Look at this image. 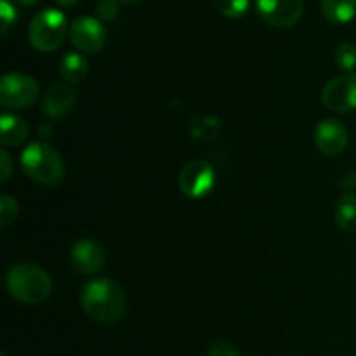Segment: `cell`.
Here are the masks:
<instances>
[{
    "mask_svg": "<svg viewBox=\"0 0 356 356\" xmlns=\"http://www.w3.org/2000/svg\"><path fill=\"white\" fill-rule=\"evenodd\" d=\"M80 302L90 318L104 325L120 322L127 312V294L117 282L108 278L89 282L80 292Z\"/></svg>",
    "mask_w": 356,
    "mask_h": 356,
    "instance_id": "obj_1",
    "label": "cell"
},
{
    "mask_svg": "<svg viewBox=\"0 0 356 356\" xmlns=\"http://www.w3.org/2000/svg\"><path fill=\"white\" fill-rule=\"evenodd\" d=\"M21 167L31 181L44 186H56L65 179L66 174L61 155L45 141L31 143L23 149Z\"/></svg>",
    "mask_w": 356,
    "mask_h": 356,
    "instance_id": "obj_2",
    "label": "cell"
},
{
    "mask_svg": "<svg viewBox=\"0 0 356 356\" xmlns=\"http://www.w3.org/2000/svg\"><path fill=\"white\" fill-rule=\"evenodd\" d=\"M7 292L23 305H40L51 296L52 280L37 264H17L6 277Z\"/></svg>",
    "mask_w": 356,
    "mask_h": 356,
    "instance_id": "obj_3",
    "label": "cell"
},
{
    "mask_svg": "<svg viewBox=\"0 0 356 356\" xmlns=\"http://www.w3.org/2000/svg\"><path fill=\"white\" fill-rule=\"evenodd\" d=\"M68 33L66 16L56 9H44L35 14L28 30L31 45L42 52H52L61 47Z\"/></svg>",
    "mask_w": 356,
    "mask_h": 356,
    "instance_id": "obj_4",
    "label": "cell"
},
{
    "mask_svg": "<svg viewBox=\"0 0 356 356\" xmlns=\"http://www.w3.org/2000/svg\"><path fill=\"white\" fill-rule=\"evenodd\" d=\"M38 99V83L26 73H7L0 80V104L7 110H23Z\"/></svg>",
    "mask_w": 356,
    "mask_h": 356,
    "instance_id": "obj_5",
    "label": "cell"
},
{
    "mask_svg": "<svg viewBox=\"0 0 356 356\" xmlns=\"http://www.w3.org/2000/svg\"><path fill=\"white\" fill-rule=\"evenodd\" d=\"M322 103L336 113H351L356 110V73H343L329 80L323 87Z\"/></svg>",
    "mask_w": 356,
    "mask_h": 356,
    "instance_id": "obj_6",
    "label": "cell"
},
{
    "mask_svg": "<svg viewBox=\"0 0 356 356\" xmlns=\"http://www.w3.org/2000/svg\"><path fill=\"white\" fill-rule=\"evenodd\" d=\"M179 190L190 198H204L212 191L216 172L205 160H191L179 172Z\"/></svg>",
    "mask_w": 356,
    "mask_h": 356,
    "instance_id": "obj_7",
    "label": "cell"
},
{
    "mask_svg": "<svg viewBox=\"0 0 356 356\" xmlns=\"http://www.w3.org/2000/svg\"><path fill=\"white\" fill-rule=\"evenodd\" d=\"M70 40L79 51L96 54V52L103 51V47L106 45V28L103 26L101 19H96L92 16L76 17L70 24Z\"/></svg>",
    "mask_w": 356,
    "mask_h": 356,
    "instance_id": "obj_8",
    "label": "cell"
},
{
    "mask_svg": "<svg viewBox=\"0 0 356 356\" xmlns=\"http://www.w3.org/2000/svg\"><path fill=\"white\" fill-rule=\"evenodd\" d=\"M256 7L268 24L278 28L294 26L305 13L302 0H256Z\"/></svg>",
    "mask_w": 356,
    "mask_h": 356,
    "instance_id": "obj_9",
    "label": "cell"
},
{
    "mask_svg": "<svg viewBox=\"0 0 356 356\" xmlns=\"http://www.w3.org/2000/svg\"><path fill=\"white\" fill-rule=\"evenodd\" d=\"M348 141V129L344 127L343 122L336 118H325L320 122L315 129V146L323 153V155H339L346 149Z\"/></svg>",
    "mask_w": 356,
    "mask_h": 356,
    "instance_id": "obj_10",
    "label": "cell"
},
{
    "mask_svg": "<svg viewBox=\"0 0 356 356\" xmlns=\"http://www.w3.org/2000/svg\"><path fill=\"white\" fill-rule=\"evenodd\" d=\"M106 254L94 240H80L72 247L70 264L80 275H94L104 266Z\"/></svg>",
    "mask_w": 356,
    "mask_h": 356,
    "instance_id": "obj_11",
    "label": "cell"
},
{
    "mask_svg": "<svg viewBox=\"0 0 356 356\" xmlns=\"http://www.w3.org/2000/svg\"><path fill=\"white\" fill-rule=\"evenodd\" d=\"M76 104V92L72 83H52L42 97L40 111L47 118H61Z\"/></svg>",
    "mask_w": 356,
    "mask_h": 356,
    "instance_id": "obj_12",
    "label": "cell"
},
{
    "mask_svg": "<svg viewBox=\"0 0 356 356\" xmlns=\"http://www.w3.org/2000/svg\"><path fill=\"white\" fill-rule=\"evenodd\" d=\"M320 7L329 23L346 24L356 16V0H320Z\"/></svg>",
    "mask_w": 356,
    "mask_h": 356,
    "instance_id": "obj_13",
    "label": "cell"
},
{
    "mask_svg": "<svg viewBox=\"0 0 356 356\" xmlns=\"http://www.w3.org/2000/svg\"><path fill=\"white\" fill-rule=\"evenodd\" d=\"M2 134H0V143L3 146H17L28 138V132H30V127H28L26 122L23 120L17 115L3 113L2 115Z\"/></svg>",
    "mask_w": 356,
    "mask_h": 356,
    "instance_id": "obj_14",
    "label": "cell"
},
{
    "mask_svg": "<svg viewBox=\"0 0 356 356\" xmlns=\"http://www.w3.org/2000/svg\"><path fill=\"white\" fill-rule=\"evenodd\" d=\"M59 72L68 83H80L87 76V59L79 51L68 52L59 63Z\"/></svg>",
    "mask_w": 356,
    "mask_h": 356,
    "instance_id": "obj_15",
    "label": "cell"
},
{
    "mask_svg": "<svg viewBox=\"0 0 356 356\" xmlns=\"http://www.w3.org/2000/svg\"><path fill=\"white\" fill-rule=\"evenodd\" d=\"M334 218H336V225L339 226L343 232H356V195L344 193L343 197L337 200Z\"/></svg>",
    "mask_w": 356,
    "mask_h": 356,
    "instance_id": "obj_16",
    "label": "cell"
},
{
    "mask_svg": "<svg viewBox=\"0 0 356 356\" xmlns=\"http://www.w3.org/2000/svg\"><path fill=\"white\" fill-rule=\"evenodd\" d=\"M334 59L344 73H351L356 68V45L353 42H343L334 52Z\"/></svg>",
    "mask_w": 356,
    "mask_h": 356,
    "instance_id": "obj_17",
    "label": "cell"
},
{
    "mask_svg": "<svg viewBox=\"0 0 356 356\" xmlns=\"http://www.w3.org/2000/svg\"><path fill=\"white\" fill-rule=\"evenodd\" d=\"M190 131L193 134V138L197 139H209L216 138L219 131V124L216 122V118L209 117H197L191 120Z\"/></svg>",
    "mask_w": 356,
    "mask_h": 356,
    "instance_id": "obj_18",
    "label": "cell"
},
{
    "mask_svg": "<svg viewBox=\"0 0 356 356\" xmlns=\"http://www.w3.org/2000/svg\"><path fill=\"white\" fill-rule=\"evenodd\" d=\"M214 3L222 16L236 19V17L245 16L247 10H249L250 0H214Z\"/></svg>",
    "mask_w": 356,
    "mask_h": 356,
    "instance_id": "obj_19",
    "label": "cell"
},
{
    "mask_svg": "<svg viewBox=\"0 0 356 356\" xmlns=\"http://www.w3.org/2000/svg\"><path fill=\"white\" fill-rule=\"evenodd\" d=\"M17 214H19V207H17L16 198L10 195H2L0 197V226L9 228L17 219Z\"/></svg>",
    "mask_w": 356,
    "mask_h": 356,
    "instance_id": "obj_20",
    "label": "cell"
},
{
    "mask_svg": "<svg viewBox=\"0 0 356 356\" xmlns=\"http://www.w3.org/2000/svg\"><path fill=\"white\" fill-rule=\"evenodd\" d=\"M17 19L16 7L10 0H0V33L6 37Z\"/></svg>",
    "mask_w": 356,
    "mask_h": 356,
    "instance_id": "obj_21",
    "label": "cell"
},
{
    "mask_svg": "<svg viewBox=\"0 0 356 356\" xmlns=\"http://www.w3.org/2000/svg\"><path fill=\"white\" fill-rule=\"evenodd\" d=\"M96 14L101 21H113L120 14L118 0H99L96 6Z\"/></svg>",
    "mask_w": 356,
    "mask_h": 356,
    "instance_id": "obj_22",
    "label": "cell"
},
{
    "mask_svg": "<svg viewBox=\"0 0 356 356\" xmlns=\"http://www.w3.org/2000/svg\"><path fill=\"white\" fill-rule=\"evenodd\" d=\"M209 356H240V353L228 341H218L209 350Z\"/></svg>",
    "mask_w": 356,
    "mask_h": 356,
    "instance_id": "obj_23",
    "label": "cell"
},
{
    "mask_svg": "<svg viewBox=\"0 0 356 356\" xmlns=\"http://www.w3.org/2000/svg\"><path fill=\"white\" fill-rule=\"evenodd\" d=\"M0 165H2V177H0V183H6L9 179L10 172H13V160H10V155L2 149L0 152Z\"/></svg>",
    "mask_w": 356,
    "mask_h": 356,
    "instance_id": "obj_24",
    "label": "cell"
},
{
    "mask_svg": "<svg viewBox=\"0 0 356 356\" xmlns=\"http://www.w3.org/2000/svg\"><path fill=\"white\" fill-rule=\"evenodd\" d=\"M56 2H58L59 6H63V7H75L76 3H80L82 0H56Z\"/></svg>",
    "mask_w": 356,
    "mask_h": 356,
    "instance_id": "obj_25",
    "label": "cell"
},
{
    "mask_svg": "<svg viewBox=\"0 0 356 356\" xmlns=\"http://www.w3.org/2000/svg\"><path fill=\"white\" fill-rule=\"evenodd\" d=\"M17 3H21V6H28V7H31V6H37L38 2H40V0H16Z\"/></svg>",
    "mask_w": 356,
    "mask_h": 356,
    "instance_id": "obj_26",
    "label": "cell"
},
{
    "mask_svg": "<svg viewBox=\"0 0 356 356\" xmlns=\"http://www.w3.org/2000/svg\"><path fill=\"white\" fill-rule=\"evenodd\" d=\"M120 3H124V6H136V3L143 2V0H118Z\"/></svg>",
    "mask_w": 356,
    "mask_h": 356,
    "instance_id": "obj_27",
    "label": "cell"
},
{
    "mask_svg": "<svg viewBox=\"0 0 356 356\" xmlns=\"http://www.w3.org/2000/svg\"><path fill=\"white\" fill-rule=\"evenodd\" d=\"M0 356H7V355H6V351H2V353H0Z\"/></svg>",
    "mask_w": 356,
    "mask_h": 356,
    "instance_id": "obj_28",
    "label": "cell"
}]
</instances>
